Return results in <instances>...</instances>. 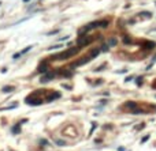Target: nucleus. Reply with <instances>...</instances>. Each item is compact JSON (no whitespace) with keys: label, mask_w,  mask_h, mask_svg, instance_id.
<instances>
[{"label":"nucleus","mask_w":156,"mask_h":151,"mask_svg":"<svg viewBox=\"0 0 156 151\" xmlns=\"http://www.w3.org/2000/svg\"><path fill=\"white\" fill-rule=\"evenodd\" d=\"M63 87H64V89H67V90L71 89V86H68V85H63Z\"/></svg>","instance_id":"nucleus-19"},{"label":"nucleus","mask_w":156,"mask_h":151,"mask_svg":"<svg viewBox=\"0 0 156 151\" xmlns=\"http://www.w3.org/2000/svg\"><path fill=\"white\" fill-rule=\"evenodd\" d=\"M114 45H116V38H111L108 41V46H114Z\"/></svg>","instance_id":"nucleus-14"},{"label":"nucleus","mask_w":156,"mask_h":151,"mask_svg":"<svg viewBox=\"0 0 156 151\" xmlns=\"http://www.w3.org/2000/svg\"><path fill=\"white\" fill-rule=\"evenodd\" d=\"M92 59H93V57H92L90 54H89V56H85V57H82L81 60H78V61L74 63L73 67H80V65H84V64H86V63H89Z\"/></svg>","instance_id":"nucleus-6"},{"label":"nucleus","mask_w":156,"mask_h":151,"mask_svg":"<svg viewBox=\"0 0 156 151\" xmlns=\"http://www.w3.org/2000/svg\"><path fill=\"white\" fill-rule=\"evenodd\" d=\"M132 79H133V76H129V78H126V79H125V82H130Z\"/></svg>","instance_id":"nucleus-18"},{"label":"nucleus","mask_w":156,"mask_h":151,"mask_svg":"<svg viewBox=\"0 0 156 151\" xmlns=\"http://www.w3.org/2000/svg\"><path fill=\"white\" fill-rule=\"evenodd\" d=\"M14 90H15V87H14V86H4L2 89V91L3 93H11V91H14Z\"/></svg>","instance_id":"nucleus-11"},{"label":"nucleus","mask_w":156,"mask_h":151,"mask_svg":"<svg viewBox=\"0 0 156 151\" xmlns=\"http://www.w3.org/2000/svg\"><path fill=\"white\" fill-rule=\"evenodd\" d=\"M37 71H38V72H42V74H44V72H47V71H48V61H44V63H41Z\"/></svg>","instance_id":"nucleus-7"},{"label":"nucleus","mask_w":156,"mask_h":151,"mask_svg":"<svg viewBox=\"0 0 156 151\" xmlns=\"http://www.w3.org/2000/svg\"><path fill=\"white\" fill-rule=\"evenodd\" d=\"M11 132H12L14 135H16V133L21 132V123H19V124H15V125L11 128Z\"/></svg>","instance_id":"nucleus-8"},{"label":"nucleus","mask_w":156,"mask_h":151,"mask_svg":"<svg viewBox=\"0 0 156 151\" xmlns=\"http://www.w3.org/2000/svg\"><path fill=\"white\" fill-rule=\"evenodd\" d=\"M123 42H125V44H130V42H132V40L128 38V37H123Z\"/></svg>","instance_id":"nucleus-16"},{"label":"nucleus","mask_w":156,"mask_h":151,"mask_svg":"<svg viewBox=\"0 0 156 151\" xmlns=\"http://www.w3.org/2000/svg\"><path fill=\"white\" fill-rule=\"evenodd\" d=\"M55 76H56V72H55V71H47V72H44V74L41 75L40 82H41V83H48L50 80L54 79Z\"/></svg>","instance_id":"nucleus-4"},{"label":"nucleus","mask_w":156,"mask_h":151,"mask_svg":"<svg viewBox=\"0 0 156 151\" xmlns=\"http://www.w3.org/2000/svg\"><path fill=\"white\" fill-rule=\"evenodd\" d=\"M58 98H60V93L50 91V93H48V95H47V98H45V101H47V102H52V101L58 100Z\"/></svg>","instance_id":"nucleus-5"},{"label":"nucleus","mask_w":156,"mask_h":151,"mask_svg":"<svg viewBox=\"0 0 156 151\" xmlns=\"http://www.w3.org/2000/svg\"><path fill=\"white\" fill-rule=\"evenodd\" d=\"M60 69H62V71H60V74H62L63 75V76H66V78H70L71 76V75H73V71H67V68H60Z\"/></svg>","instance_id":"nucleus-10"},{"label":"nucleus","mask_w":156,"mask_h":151,"mask_svg":"<svg viewBox=\"0 0 156 151\" xmlns=\"http://www.w3.org/2000/svg\"><path fill=\"white\" fill-rule=\"evenodd\" d=\"M92 41H93V38H92L90 36H88V34H80V37H78V40H77V45L80 46V48H82V46L89 45Z\"/></svg>","instance_id":"nucleus-3"},{"label":"nucleus","mask_w":156,"mask_h":151,"mask_svg":"<svg viewBox=\"0 0 156 151\" xmlns=\"http://www.w3.org/2000/svg\"><path fill=\"white\" fill-rule=\"evenodd\" d=\"M16 103H14V105H10V106H6V108H2V110H10V109H15L16 108Z\"/></svg>","instance_id":"nucleus-12"},{"label":"nucleus","mask_w":156,"mask_h":151,"mask_svg":"<svg viewBox=\"0 0 156 151\" xmlns=\"http://www.w3.org/2000/svg\"><path fill=\"white\" fill-rule=\"evenodd\" d=\"M80 46H77V48H70V49H66V50H63V52H60V53H58V54H54V56H51L50 59L51 60H67V59H70V57H73V56H76V54L80 52Z\"/></svg>","instance_id":"nucleus-1"},{"label":"nucleus","mask_w":156,"mask_h":151,"mask_svg":"<svg viewBox=\"0 0 156 151\" xmlns=\"http://www.w3.org/2000/svg\"><path fill=\"white\" fill-rule=\"evenodd\" d=\"M32 48H33V46H26V48L24 49V50H21V52H19V53H21V56H22V54H25V53H28V52Z\"/></svg>","instance_id":"nucleus-13"},{"label":"nucleus","mask_w":156,"mask_h":151,"mask_svg":"<svg viewBox=\"0 0 156 151\" xmlns=\"http://www.w3.org/2000/svg\"><path fill=\"white\" fill-rule=\"evenodd\" d=\"M108 21L107 19H102V21H94V22H92V23H89V25H86L85 27H82L80 30V34H85V33H88V31H90V30H93V29H97V27H107L108 26Z\"/></svg>","instance_id":"nucleus-2"},{"label":"nucleus","mask_w":156,"mask_h":151,"mask_svg":"<svg viewBox=\"0 0 156 151\" xmlns=\"http://www.w3.org/2000/svg\"><path fill=\"white\" fill-rule=\"evenodd\" d=\"M149 138H151V136H149V135H146V136H144V138H142V139H141V143H145V142H146V140H149Z\"/></svg>","instance_id":"nucleus-15"},{"label":"nucleus","mask_w":156,"mask_h":151,"mask_svg":"<svg viewBox=\"0 0 156 151\" xmlns=\"http://www.w3.org/2000/svg\"><path fill=\"white\" fill-rule=\"evenodd\" d=\"M24 1H29V0H24Z\"/></svg>","instance_id":"nucleus-20"},{"label":"nucleus","mask_w":156,"mask_h":151,"mask_svg":"<svg viewBox=\"0 0 156 151\" xmlns=\"http://www.w3.org/2000/svg\"><path fill=\"white\" fill-rule=\"evenodd\" d=\"M125 108H126V109H130V110H133V109L138 108V103H137V102H128V103L125 105Z\"/></svg>","instance_id":"nucleus-9"},{"label":"nucleus","mask_w":156,"mask_h":151,"mask_svg":"<svg viewBox=\"0 0 156 151\" xmlns=\"http://www.w3.org/2000/svg\"><path fill=\"white\" fill-rule=\"evenodd\" d=\"M56 144H59V146H64V142H62V140H56Z\"/></svg>","instance_id":"nucleus-17"}]
</instances>
